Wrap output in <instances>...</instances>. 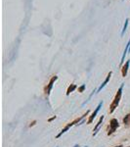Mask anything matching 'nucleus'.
Returning <instances> with one entry per match:
<instances>
[{
	"label": "nucleus",
	"instance_id": "nucleus-1",
	"mask_svg": "<svg viewBox=\"0 0 130 147\" xmlns=\"http://www.w3.org/2000/svg\"><path fill=\"white\" fill-rule=\"evenodd\" d=\"M129 64H130V60L126 61L125 65H124V66L122 67V69H121V73H122V76H123V77H125V76H126L127 71H128V67H129Z\"/></svg>",
	"mask_w": 130,
	"mask_h": 147
},
{
	"label": "nucleus",
	"instance_id": "nucleus-4",
	"mask_svg": "<svg viewBox=\"0 0 130 147\" xmlns=\"http://www.w3.org/2000/svg\"><path fill=\"white\" fill-rule=\"evenodd\" d=\"M128 22H129V19L127 18L125 20V24H124V26H123V29H122V32H121V36L124 34V33L126 32V29H127V26H128Z\"/></svg>",
	"mask_w": 130,
	"mask_h": 147
},
{
	"label": "nucleus",
	"instance_id": "nucleus-2",
	"mask_svg": "<svg viewBox=\"0 0 130 147\" xmlns=\"http://www.w3.org/2000/svg\"><path fill=\"white\" fill-rule=\"evenodd\" d=\"M111 76H112V72H110V74L108 75V77H107V79L105 80V82H104L101 84V86H100V87H99V89H98V92H100L102 88H104V87H105V85H106V84L108 83V82L110 81V79H111Z\"/></svg>",
	"mask_w": 130,
	"mask_h": 147
},
{
	"label": "nucleus",
	"instance_id": "nucleus-3",
	"mask_svg": "<svg viewBox=\"0 0 130 147\" xmlns=\"http://www.w3.org/2000/svg\"><path fill=\"white\" fill-rule=\"evenodd\" d=\"M102 104H103V103L101 102V103H100V104L98 105V107H97V109H96V111H95V112H94V113L92 114V116H91V118H90V120H89V122H92V120H93V119L95 118V116L97 115V113H98V111L100 110V108H101V106H102Z\"/></svg>",
	"mask_w": 130,
	"mask_h": 147
}]
</instances>
